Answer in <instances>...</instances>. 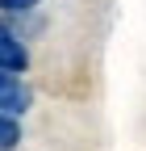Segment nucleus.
I'll use <instances>...</instances> for the list:
<instances>
[{"instance_id": "20e7f679", "label": "nucleus", "mask_w": 146, "mask_h": 151, "mask_svg": "<svg viewBox=\"0 0 146 151\" xmlns=\"http://www.w3.org/2000/svg\"><path fill=\"white\" fill-rule=\"evenodd\" d=\"M38 4H42V0H0V17L13 25V21H21V17H29Z\"/></svg>"}, {"instance_id": "f03ea898", "label": "nucleus", "mask_w": 146, "mask_h": 151, "mask_svg": "<svg viewBox=\"0 0 146 151\" xmlns=\"http://www.w3.org/2000/svg\"><path fill=\"white\" fill-rule=\"evenodd\" d=\"M29 105H33V88L21 80V76L0 71V109H4V113H17V118H25Z\"/></svg>"}, {"instance_id": "7ed1b4c3", "label": "nucleus", "mask_w": 146, "mask_h": 151, "mask_svg": "<svg viewBox=\"0 0 146 151\" xmlns=\"http://www.w3.org/2000/svg\"><path fill=\"white\" fill-rule=\"evenodd\" d=\"M25 139V130H21V118L17 113H4L0 109V151H17Z\"/></svg>"}, {"instance_id": "f257e3e1", "label": "nucleus", "mask_w": 146, "mask_h": 151, "mask_svg": "<svg viewBox=\"0 0 146 151\" xmlns=\"http://www.w3.org/2000/svg\"><path fill=\"white\" fill-rule=\"evenodd\" d=\"M0 71H9V76L29 71V46L9 21H0Z\"/></svg>"}]
</instances>
